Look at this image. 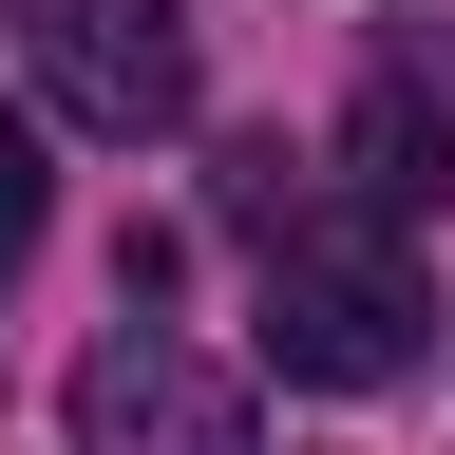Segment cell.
I'll use <instances>...</instances> for the list:
<instances>
[{
	"instance_id": "cell-1",
	"label": "cell",
	"mask_w": 455,
	"mask_h": 455,
	"mask_svg": "<svg viewBox=\"0 0 455 455\" xmlns=\"http://www.w3.org/2000/svg\"><path fill=\"white\" fill-rule=\"evenodd\" d=\"M266 361L304 379V398H379L398 361H418V266L379 247V228H284L266 247Z\"/></svg>"
},
{
	"instance_id": "cell-2",
	"label": "cell",
	"mask_w": 455,
	"mask_h": 455,
	"mask_svg": "<svg viewBox=\"0 0 455 455\" xmlns=\"http://www.w3.org/2000/svg\"><path fill=\"white\" fill-rule=\"evenodd\" d=\"M38 95L76 133H190V20L171 0H38Z\"/></svg>"
},
{
	"instance_id": "cell-3",
	"label": "cell",
	"mask_w": 455,
	"mask_h": 455,
	"mask_svg": "<svg viewBox=\"0 0 455 455\" xmlns=\"http://www.w3.org/2000/svg\"><path fill=\"white\" fill-rule=\"evenodd\" d=\"M76 455H266V436H247V379H209L171 323H114L76 361Z\"/></svg>"
},
{
	"instance_id": "cell-4",
	"label": "cell",
	"mask_w": 455,
	"mask_h": 455,
	"mask_svg": "<svg viewBox=\"0 0 455 455\" xmlns=\"http://www.w3.org/2000/svg\"><path fill=\"white\" fill-rule=\"evenodd\" d=\"M341 171H361V209L398 228V209H436L455 190V114L418 95V76H361V114H341Z\"/></svg>"
},
{
	"instance_id": "cell-5",
	"label": "cell",
	"mask_w": 455,
	"mask_h": 455,
	"mask_svg": "<svg viewBox=\"0 0 455 455\" xmlns=\"http://www.w3.org/2000/svg\"><path fill=\"white\" fill-rule=\"evenodd\" d=\"M38 209H57V171H38V133H20V114H0V266L38 247Z\"/></svg>"
}]
</instances>
